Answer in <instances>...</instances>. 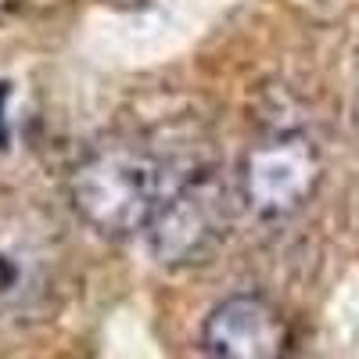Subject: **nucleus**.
Here are the masks:
<instances>
[{"label": "nucleus", "instance_id": "nucleus-1", "mask_svg": "<svg viewBox=\"0 0 359 359\" xmlns=\"http://www.w3.org/2000/svg\"><path fill=\"white\" fill-rule=\"evenodd\" d=\"M191 172H172L158 144L140 137H108L86 147L69 172V201L86 226L104 237L144 233L165 198Z\"/></svg>", "mask_w": 359, "mask_h": 359}, {"label": "nucleus", "instance_id": "nucleus-8", "mask_svg": "<svg viewBox=\"0 0 359 359\" xmlns=\"http://www.w3.org/2000/svg\"><path fill=\"white\" fill-rule=\"evenodd\" d=\"M355 126H359V94H355Z\"/></svg>", "mask_w": 359, "mask_h": 359}, {"label": "nucleus", "instance_id": "nucleus-5", "mask_svg": "<svg viewBox=\"0 0 359 359\" xmlns=\"http://www.w3.org/2000/svg\"><path fill=\"white\" fill-rule=\"evenodd\" d=\"M47 248L29 230L0 226V306L25 309L47 287Z\"/></svg>", "mask_w": 359, "mask_h": 359}, {"label": "nucleus", "instance_id": "nucleus-2", "mask_svg": "<svg viewBox=\"0 0 359 359\" xmlns=\"http://www.w3.org/2000/svg\"><path fill=\"white\" fill-rule=\"evenodd\" d=\"M226 219H230V201L223 191V180L212 169H194L165 198L155 219L147 223L144 241L158 262L191 266L219 245Z\"/></svg>", "mask_w": 359, "mask_h": 359}, {"label": "nucleus", "instance_id": "nucleus-6", "mask_svg": "<svg viewBox=\"0 0 359 359\" xmlns=\"http://www.w3.org/2000/svg\"><path fill=\"white\" fill-rule=\"evenodd\" d=\"M4 97H8V90L0 86V130H4Z\"/></svg>", "mask_w": 359, "mask_h": 359}, {"label": "nucleus", "instance_id": "nucleus-3", "mask_svg": "<svg viewBox=\"0 0 359 359\" xmlns=\"http://www.w3.org/2000/svg\"><path fill=\"white\" fill-rule=\"evenodd\" d=\"M323 180V158L302 133H273L248 147L241 162V201L259 219L294 216L313 201Z\"/></svg>", "mask_w": 359, "mask_h": 359}, {"label": "nucleus", "instance_id": "nucleus-4", "mask_svg": "<svg viewBox=\"0 0 359 359\" xmlns=\"http://www.w3.org/2000/svg\"><path fill=\"white\" fill-rule=\"evenodd\" d=\"M201 345L208 359H287L291 327L262 294H230L205 316Z\"/></svg>", "mask_w": 359, "mask_h": 359}, {"label": "nucleus", "instance_id": "nucleus-7", "mask_svg": "<svg viewBox=\"0 0 359 359\" xmlns=\"http://www.w3.org/2000/svg\"><path fill=\"white\" fill-rule=\"evenodd\" d=\"M11 4H18V0H0V11H4V8H11Z\"/></svg>", "mask_w": 359, "mask_h": 359}]
</instances>
